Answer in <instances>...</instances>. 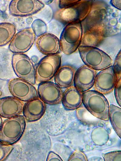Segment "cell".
<instances>
[{
	"label": "cell",
	"mask_w": 121,
	"mask_h": 161,
	"mask_svg": "<svg viewBox=\"0 0 121 161\" xmlns=\"http://www.w3.org/2000/svg\"><path fill=\"white\" fill-rule=\"evenodd\" d=\"M92 4V1L81 0L74 5L57 10L53 14V18L64 24L74 22H81L90 13Z\"/></svg>",
	"instance_id": "6da1fadb"
},
{
	"label": "cell",
	"mask_w": 121,
	"mask_h": 161,
	"mask_svg": "<svg viewBox=\"0 0 121 161\" xmlns=\"http://www.w3.org/2000/svg\"><path fill=\"white\" fill-rule=\"evenodd\" d=\"M117 80L111 66L97 74L93 85L94 90L104 95L109 94L113 90Z\"/></svg>",
	"instance_id": "7c38bea8"
},
{
	"label": "cell",
	"mask_w": 121,
	"mask_h": 161,
	"mask_svg": "<svg viewBox=\"0 0 121 161\" xmlns=\"http://www.w3.org/2000/svg\"><path fill=\"white\" fill-rule=\"evenodd\" d=\"M15 25L9 22L0 23V47L10 42L16 34Z\"/></svg>",
	"instance_id": "d6986e66"
},
{
	"label": "cell",
	"mask_w": 121,
	"mask_h": 161,
	"mask_svg": "<svg viewBox=\"0 0 121 161\" xmlns=\"http://www.w3.org/2000/svg\"><path fill=\"white\" fill-rule=\"evenodd\" d=\"M81 0H60L59 6L60 8H68L78 3Z\"/></svg>",
	"instance_id": "484cf974"
},
{
	"label": "cell",
	"mask_w": 121,
	"mask_h": 161,
	"mask_svg": "<svg viewBox=\"0 0 121 161\" xmlns=\"http://www.w3.org/2000/svg\"><path fill=\"white\" fill-rule=\"evenodd\" d=\"M76 70L75 68L71 65L60 66L54 76L55 83L61 89L73 86Z\"/></svg>",
	"instance_id": "ac0fdd59"
},
{
	"label": "cell",
	"mask_w": 121,
	"mask_h": 161,
	"mask_svg": "<svg viewBox=\"0 0 121 161\" xmlns=\"http://www.w3.org/2000/svg\"><path fill=\"white\" fill-rule=\"evenodd\" d=\"M83 31L81 22H74L66 25L59 39L60 51L66 55L75 52L80 46Z\"/></svg>",
	"instance_id": "3957f363"
},
{
	"label": "cell",
	"mask_w": 121,
	"mask_h": 161,
	"mask_svg": "<svg viewBox=\"0 0 121 161\" xmlns=\"http://www.w3.org/2000/svg\"><path fill=\"white\" fill-rule=\"evenodd\" d=\"M111 5L116 8L121 10V0H112L110 1Z\"/></svg>",
	"instance_id": "83f0119b"
},
{
	"label": "cell",
	"mask_w": 121,
	"mask_h": 161,
	"mask_svg": "<svg viewBox=\"0 0 121 161\" xmlns=\"http://www.w3.org/2000/svg\"><path fill=\"white\" fill-rule=\"evenodd\" d=\"M82 93L74 86L66 88L63 92L62 105L67 110H74L80 107L83 103Z\"/></svg>",
	"instance_id": "e0dca14e"
},
{
	"label": "cell",
	"mask_w": 121,
	"mask_h": 161,
	"mask_svg": "<svg viewBox=\"0 0 121 161\" xmlns=\"http://www.w3.org/2000/svg\"><path fill=\"white\" fill-rule=\"evenodd\" d=\"M46 160L47 161H63L59 155L53 151H50L49 153Z\"/></svg>",
	"instance_id": "4316f807"
},
{
	"label": "cell",
	"mask_w": 121,
	"mask_h": 161,
	"mask_svg": "<svg viewBox=\"0 0 121 161\" xmlns=\"http://www.w3.org/2000/svg\"><path fill=\"white\" fill-rule=\"evenodd\" d=\"M8 88L13 96L23 101L26 102L38 97L37 91L33 85L19 78L10 79L8 83Z\"/></svg>",
	"instance_id": "ba28073f"
},
{
	"label": "cell",
	"mask_w": 121,
	"mask_h": 161,
	"mask_svg": "<svg viewBox=\"0 0 121 161\" xmlns=\"http://www.w3.org/2000/svg\"><path fill=\"white\" fill-rule=\"evenodd\" d=\"M68 161H88L86 155L82 151L76 150L69 157Z\"/></svg>",
	"instance_id": "cb8c5ba5"
},
{
	"label": "cell",
	"mask_w": 121,
	"mask_h": 161,
	"mask_svg": "<svg viewBox=\"0 0 121 161\" xmlns=\"http://www.w3.org/2000/svg\"><path fill=\"white\" fill-rule=\"evenodd\" d=\"M37 92L38 97L45 104L54 105L61 101L63 92L55 83L48 81L39 83Z\"/></svg>",
	"instance_id": "8fae6325"
},
{
	"label": "cell",
	"mask_w": 121,
	"mask_h": 161,
	"mask_svg": "<svg viewBox=\"0 0 121 161\" xmlns=\"http://www.w3.org/2000/svg\"><path fill=\"white\" fill-rule=\"evenodd\" d=\"M35 34L31 27L20 30L15 34L9 43V50L14 53H24L28 51L34 44Z\"/></svg>",
	"instance_id": "9c48e42d"
},
{
	"label": "cell",
	"mask_w": 121,
	"mask_h": 161,
	"mask_svg": "<svg viewBox=\"0 0 121 161\" xmlns=\"http://www.w3.org/2000/svg\"><path fill=\"white\" fill-rule=\"evenodd\" d=\"M39 51L45 55L59 54L60 52L59 39L55 35L44 32L38 35L35 40Z\"/></svg>",
	"instance_id": "5bb4252c"
},
{
	"label": "cell",
	"mask_w": 121,
	"mask_h": 161,
	"mask_svg": "<svg viewBox=\"0 0 121 161\" xmlns=\"http://www.w3.org/2000/svg\"><path fill=\"white\" fill-rule=\"evenodd\" d=\"M26 126L25 119L23 115L7 118L0 126V141L13 145L22 136Z\"/></svg>",
	"instance_id": "5b68a950"
},
{
	"label": "cell",
	"mask_w": 121,
	"mask_h": 161,
	"mask_svg": "<svg viewBox=\"0 0 121 161\" xmlns=\"http://www.w3.org/2000/svg\"><path fill=\"white\" fill-rule=\"evenodd\" d=\"M102 156L104 161H121V151L117 150L103 153Z\"/></svg>",
	"instance_id": "603a6c76"
},
{
	"label": "cell",
	"mask_w": 121,
	"mask_h": 161,
	"mask_svg": "<svg viewBox=\"0 0 121 161\" xmlns=\"http://www.w3.org/2000/svg\"><path fill=\"white\" fill-rule=\"evenodd\" d=\"M111 125L117 135L121 138V109L113 104L109 106L108 114Z\"/></svg>",
	"instance_id": "ffe728a7"
},
{
	"label": "cell",
	"mask_w": 121,
	"mask_h": 161,
	"mask_svg": "<svg viewBox=\"0 0 121 161\" xmlns=\"http://www.w3.org/2000/svg\"><path fill=\"white\" fill-rule=\"evenodd\" d=\"M61 56L59 54L47 55L42 58L35 68L36 82L48 81L54 77L60 67Z\"/></svg>",
	"instance_id": "8992f818"
},
{
	"label": "cell",
	"mask_w": 121,
	"mask_h": 161,
	"mask_svg": "<svg viewBox=\"0 0 121 161\" xmlns=\"http://www.w3.org/2000/svg\"><path fill=\"white\" fill-rule=\"evenodd\" d=\"M115 96L118 104L121 107V78L118 79L114 88Z\"/></svg>",
	"instance_id": "d4e9b609"
},
{
	"label": "cell",
	"mask_w": 121,
	"mask_h": 161,
	"mask_svg": "<svg viewBox=\"0 0 121 161\" xmlns=\"http://www.w3.org/2000/svg\"><path fill=\"white\" fill-rule=\"evenodd\" d=\"M97 74L96 70L83 65L76 70L74 80V86L83 93L93 86Z\"/></svg>",
	"instance_id": "4fadbf2b"
},
{
	"label": "cell",
	"mask_w": 121,
	"mask_h": 161,
	"mask_svg": "<svg viewBox=\"0 0 121 161\" xmlns=\"http://www.w3.org/2000/svg\"><path fill=\"white\" fill-rule=\"evenodd\" d=\"M121 53L120 50L116 55L112 66L113 71L117 80L121 78Z\"/></svg>",
	"instance_id": "7402d4cb"
},
{
	"label": "cell",
	"mask_w": 121,
	"mask_h": 161,
	"mask_svg": "<svg viewBox=\"0 0 121 161\" xmlns=\"http://www.w3.org/2000/svg\"><path fill=\"white\" fill-rule=\"evenodd\" d=\"M46 108L45 103L38 97L34 98L24 104L22 111L24 116L28 122L36 121L44 115Z\"/></svg>",
	"instance_id": "2e32d148"
},
{
	"label": "cell",
	"mask_w": 121,
	"mask_h": 161,
	"mask_svg": "<svg viewBox=\"0 0 121 161\" xmlns=\"http://www.w3.org/2000/svg\"><path fill=\"white\" fill-rule=\"evenodd\" d=\"M2 94V92L0 90V97L1 96Z\"/></svg>",
	"instance_id": "f546056e"
},
{
	"label": "cell",
	"mask_w": 121,
	"mask_h": 161,
	"mask_svg": "<svg viewBox=\"0 0 121 161\" xmlns=\"http://www.w3.org/2000/svg\"><path fill=\"white\" fill-rule=\"evenodd\" d=\"M78 49L85 65L96 70H101L112 66L111 57L96 47L80 45Z\"/></svg>",
	"instance_id": "277c9868"
},
{
	"label": "cell",
	"mask_w": 121,
	"mask_h": 161,
	"mask_svg": "<svg viewBox=\"0 0 121 161\" xmlns=\"http://www.w3.org/2000/svg\"><path fill=\"white\" fill-rule=\"evenodd\" d=\"M23 101L14 96H6L0 98V115L9 118L20 114L23 111Z\"/></svg>",
	"instance_id": "9a60e30c"
},
{
	"label": "cell",
	"mask_w": 121,
	"mask_h": 161,
	"mask_svg": "<svg viewBox=\"0 0 121 161\" xmlns=\"http://www.w3.org/2000/svg\"><path fill=\"white\" fill-rule=\"evenodd\" d=\"M11 63L14 72L19 78L33 85L36 83L34 63L28 56L24 53H14Z\"/></svg>",
	"instance_id": "52a82bcc"
},
{
	"label": "cell",
	"mask_w": 121,
	"mask_h": 161,
	"mask_svg": "<svg viewBox=\"0 0 121 161\" xmlns=\"http://www.w3.org/2000/svg\"><path fill=\"white\" fill-rule=\"evenodd\" d=\"M44 6V4L39 0H13L9 4V10L11 15L24 17L37 13Z\"/></svg>",
	"instance_id": "30bf717a"
},
{
	"label": "cell",
	"mask_w": 121,
	"mask_h": 161,
	"mask_svg": "<svg viewBox=\"0 0 121 161\" xmlns=\"http://www.w3.org/2000/svg\"><path fill=\"white\" fill-rule=\"evenodd\" d=\"M83 103L92 115L101 120H109V105L103 94L95 90H89L82 93Z\"/></svg>",
	"instance_id": "7a4b0ae2"
},
{
	"label": "cell",
	"mask_w": 121,
	"mask_h": 161,
	"mask_svg": "<svg viewBox=\"0 0 121 161\" xmlns=\"http://www.w3.org/2000/svg\"><path fill=\"white\" fill-rule=\"evenodd\" d=\"M13 149L12 145L5 144L0 141V161L5 160Z\"/></svg>",
	"instance_id": "44dd1931"
},
{
	"label": "cell",
	"mask_w": 121,
	"mask_h": 161,
	"mask_svg": "<svg viewBox=\"0 0 121 161\" xmlns=\"http://www.w3.org/2000/svg\"><path fill=\"white\" fill-rule=\"evenodd\" d=\"M2 122V120L1 116L0 115V126Z\"/></svg>",
	"instance_id": "f1b7e54d"
}]
</instances>
